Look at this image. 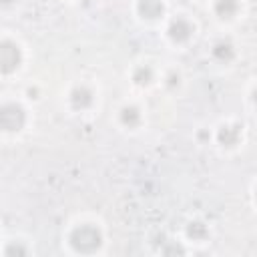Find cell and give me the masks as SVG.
Listing matches in <instances>:
<instances>
[{
    "label": "cell",
    "mask_w": 257,
    "mask_h": 257,
    "mask_svg": "<svg viewBox=\"0 0 257 257\" xmlns=\"http://www.w3.org/2000/svg\"><path fill=\"white\" fill-rule=\"evenodd\" d=\"M68 243L72 247L74 253L80 255H92L102 247V233L96 225L92 223H82L76 225L70 235H68Z\"/></svg>",
    "instance_id": "1"
},
{
    "label": "cell",
    "mask_w": 257,
    "mask_h": 257,
    "mask_svg": "<svg viewBox=\"0 0 257 257\" xmlns=\"http://www.w3.org/2000/svg\"><path fill=\"white\" fill-rule=\"evenodd\" d=\"M26 124V110L20 102L6 100L0 106V126L4 133H18Z\"/></svg>",
    "instance_id": "2"
},
{
    "label": "cell",
    "mask_w": 257,
    "mask_h": 257,
    "mask_svg": "<svg viewBox=\"0 0 257 257\" xmlns=\"http://www.w3.org/2000/svg\"><path fill=\"white\" fill-rule=\"evenodd\" d=\"M22 60H24V54H22L20 44H16L10 38H4L0 42V70H2V74L16 72L20 68Z\"/></svg>",
    "instance_id": "3"
},
{
    "label": "cell",
    "mask_w": 257,
    "mask_h": 257,
    "mask_svg": "<svg viewBox=\"0 0 257 257\" xmlns=\"http://www.w3.org/2000/svg\"><path fill=\"white\" fill-rule=\"evenodd\" d=\"M195 34V24L187 18V16H175L171 18V22L167 24V36L175 42V44H183L189 42Z\"/></svg>",
    "instance_id": "4"
},
{
    "label": "cell",
    "mask_w": 257,
    "mask_h": 257,
    "mask_svg": "<svg viewBox=\"0 0 257 257\" xmlns=\"http://www.w3.org/2000/svg\"><path fill=\"white\" fill-rule=\"evenodd\" d=\"M70 106L74 110H88L94 104V90L86 84H76L68 94Z\"/></svg>",
    "instance_id": "5"
},
{
    "label": "cell",
    "mask_w": 257,
    "mask_h": 257,
    "mask_svg": "<svg viewBox=\"0 0 257 257\" xmlns=\"http://www.w3.org/2000/svg\"><path fill=\"white\" fill-rule=\"evenodd\" d=\"M241 137H243V126L237 124V122H225L217 128V143L225 149L237 147Z\"/></svg>",
    "instance_id": "6"
},
{
    "label": "cell",
    "mask_w": 257,
    "mask_h": 257,
    "mask_svg": "<svg viewBox=\"0 0 257 257\" xmlns=\"http://www.w3.org/2000/svg\"><path fill=\"white\" fill-rule=\"evenodd\" d=\"M211 56L213 60H217L219 64H231L237 58V50L235 44L229 38H219L211 44Z\"/></svg>",
    "instance_id": "7"
},
{
    "label": "cell",
    "mask_w": 257,
    "mask_h": 257,
    "mask_svg": "<svg viewBox=\"0 0 257 257\" xmlns=\"http://www.w3.org/2000/svg\"><path fill=\"white\" fill-rule=\"evenodd\" d=\"M137 12L145 20H157L165 14V4H163V0H139Z\"/></svg>",
    "instance_id": "8"
},
{
    "label": "cell",
    "mask_w": 257,
    "mask_h": 257,
    "mask_svg": "<svg viewBox=\"0 0 257 257\" xmlns=\"http://www.w3.org/2000/svg\"><path fill=\"white\" fill-rule=\"evenodd\" d=\"M118 120H120V124L124 126V128H137V126H141V122H143V112H141V108L139 106H135V104H124L120 110H118Z\"/></svg>",
    "instance_id": "9"
},
{
    "label": "cell",
    "mask_w": 257,
    "mask_h": 257,
    "mask_svg": "<svg viewBox=\"0 0 257 257\" xmlns=\"http://www.w3.org/2000/svg\"><path fill=\"white\" fill-rule=\"evenodd\" d=\"M239 0H213V12L221 18V20H231L239 14Z\"/></svg>",
    "instance_id": "10"
},
{
    "label": "cell",
    "mask_w": 257,
    "mask_h": 257,
    "mask_svg": "<svg viewBox=\"0 0 257 257\" xmlns=\"http://www.w3.org/2000/svg\"><path fill=\"white\" fill-rule=\"evenodd\" d=\"M131 78L137 86H149L155 80V70H153L151 64H139V66H135Z\"/></svg>",
    "instance_id": "11"
},
{
    "label": "cell",
    "mask_w": 257,
    "mask_h": 257,
    "mask_svg": "<svg viewBox=\"0 0 257 257\" xmlns=\"http://www.w3.org/2000/svg\"><path fill=\"white\" fill-rule=\"evenodd\" d=\"M185 233H187V237L191 239V241H197V243H201V241H205L207 237H209V227L203 223V221H189L187 223V229H185Z\"/></svg>",
    "instance_id": "12"
},
{
    "label": "cell",
    "mask_w": 257,
    "mask_h": 257,
    "mask_svg": "<svg viewBox=\"0 0 257 257\" xmlns=\"http://www.w3.org/2000/svg\"><path fill=\"white\" fill-rule=\"evenodd\" d=\"M2 253H4V257H16V255L20 257V255H26V253H28V247H26L22 241H16V243L12 241V243H8V245L4 247Z\"/></svg>",
    "instance_id": "13"
},
{
    "label": "cell",
    "mask_w": 257,
    "mask_h": 257,
    "mask_svg": "<svg viewBox=\"0 0 257 257\" xmlns=\"http://www.w3.org/2000/svg\"><path fill=\"white\" fill-rule=\"evenodd\" d=\"M163 84H165L169 90H177V88L181 86V72H177L175 68H173V70H169V72L165 74Z\"/></svg>",
    "instance_id": "14"
},
{
    "label": "cell",
    "mask_w": 257,
    "mask_h": 257,
    "mask_svg": "<svg viewBox=\"0 0 257 257\" xmlns=\"http://www.w3.org/2000/svg\"><path fill=\"white\" fill-rule=\"evenodd\" d=\"M251 102H253V104L257 106V86H255V88L251 90Z\"/></svg>",
    "instance_id": "15"
},
{
    "label": "cell",
    "mask_w": 257,
    "mask_h": 257,
    "mask_svg": "<svg viewBox=\"0 0 257 257\" xmlns=\"http://www.w3.org/2000/svg\"><path fill=\"white\" fill-rule=\"evenodd\" d=\"M2 2V6H10V4H14L16 0H0Z\"/></svg>",
    "instance_id": "16"
},
{
    "label": "cell",
    "mask_w": 257,
    "mask_h": 257,
    "mask_svg": "<svg viewBox=\"0 0 257 257\" xmlns=\"http://www.w3.org/2000/svg\"><path fill=\"white\" fill-rule=\"evenodd\" d=\"M255 197H257V189H255Z\"/></svg>",
    "instance_id": "17"
}]
</instances>
